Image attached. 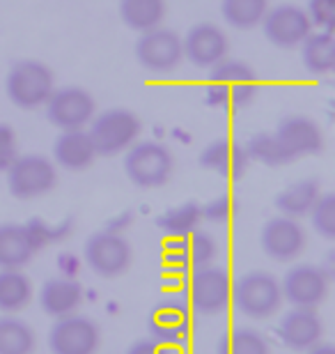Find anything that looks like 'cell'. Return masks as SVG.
<instances>
[{"label": "cell", "instance_id": "ba28073f", "mask_svg": "<svg viewBox=\"0 0 335 354\" xmlns=\"http://www.w3.org/2000/svg\"><path fill=\"white\" fill-rule=\"evenodd\" d=\"M83 256L88 267L97 276L115 279L122 276L133 263V249L129 239L117 230H99L88 237L83 246Z\"/></svg>", "mask_w": 335, "mask_h": 354}, {"label": "cell", "instance_id": "ffe728a7", "mask_svg": "<svg viewBox=\"0 0 335 354\" xmlns=\"http://www.w3.org/2000/svg\"><path fill=\"white\" fill-rule=\"evenodd\" d=\"M97 150L88 129L60 131L53 143V164L65 171H85L97 161Z\"/></svg>", "mask_w": 335, "mask_h": 354}, {"label": "cell", "instance_id": "44dd1931", "mask_svg": "<svg viewBox=\"0 0 335 354\" xmlns=\"http://www.w3.org/2000/svg\"><path fill=\"white\" fill-rule=\"evenodd\" d=\"M248 164H251V157L246 152V145L234 143L230 138L211 140L200 152V166L211 173H218L220 177L244 175Z\"/></svg>", "mask_w": 335, "mask_h": 354}, {"label": "cell", "instance_id": "f1b7e54d", "mask_svg": "<svg viewBox=\"0 0 335 354\" xmlns=\"http://www.w3.org/2000/svg\"><path fill=\"white\" fill-rule=\"evenodd\" d=\"M269 7V0H220V14H223L225 24L237 30L258 28Z\"/></svg>", "mask_w": 335, "mask_h": 354}, {"label": "cell", "instance_id": "8fae6325", "mask_svg": "<svg viewBox=\"0 0 335 354\" xmlns=\"http://www.w3.org/2000/svg\"><path fill=\"white\" fill-rule=\"evenodd\" d=\"M135 60L152 74L175 72L184 60L182 37L170 28H154V30L140 32L135 41Z\"/></svg>", "mask_w": 335, "mask_h": 354}, {"label": "cell", "instance_id": "3957f363", "mask_svg": "<svg viewBox=\"0 0 335 354\" xmlns=\"http://www.w3.org/2000/svg\"><path fill=\"white\" fill-rule=\"evenodd\" d=\"M241 315L251 320H267L283 306L280 281L269 272H248L232 281V301Z\"/></svg>", "mask_w": 335, "mask_h": 354}, {"label": "cell", "instance_id": "7402d4cb", "mask_svg": "<svg viewBox=\"0 0 335 354\" xmlns=\"http://www.w3.org/2000/svg\"><path fill=\"white\" fill-rule=\"evenodd\" d=\"M81 301H83L81 283L74 279H65V276L48 279L39 290V306L51 317H65L76 313Z\"/></svg>", "mask_w": 335, "mask_h": 354}, {"label": "cell", "instance_id": "1f68e13d", "mask_svg": "<svg viewBox=\"0 0 335 354\" xmlns=\"http://www.w3.org/2000/svg\"><path fill=\"white\" fill-rule=\"evenodd\" d=\"M246 152L251 161H260L265 166H285V161L280 147H278L274 133H255V136L246 143Z\"/></svg>", "mask_w": 335, "mask_h": 354}, {"label": "cell", "instance_id": "d6a6232c", "mask_svg": "<svg viewBox=\"0 0 335 354\" xmlns=\"http://www.w3.org/2000/svg\"><path fill=\"white\" fill-rule=\"evenodd\" d=\"M308 216L319 237L335 239V196L333 194L319 196V201L312 205Z\"/></svg>", "mask_w": 335, "mask_h": 354}, {"label": "cell", "instance_id": "30bf717a", "mask_svg": "<svg viewBox=\"0 0 335 354\" xmlns=\"http://www.w3.org/2000/svg\"><path fill=\"white\" fill-rule=\"evenodd\" d=\"M46 118L53 127L60 131L69 129H85L90 120L97 115V102L85 88L78 86H65L55 88L53 95L48 97Z\"/></svg>", "mask_w": 335, "mask_h": 354}, {"label": "cell", "instance_id": "836d02e7", "mask_svg": "<svg viewBox=\"0 0 335 354\" xmlns=\"http://www.w3.org/2000/svg\"><path fill=\"white\" fill-rule=\"evenodd\" d=\"M28 235H30V242L35 249H44V246H48L51 242H55V239H62L69 232L67 225H48L46 221H39V218H32V221L23 223Z\"/></svg>", "mask_w": 335, "mask_h": 354}, {"label": "cell", "instance_id": "f546056e", "mask_svg": "<svg viewBox=\"0 0 335 354\" xmlns=\"http://www.w3.org/2000/svg\"><path fill=\"white\" fill-rule=\"evenodd\" d=\"M202 221L200 205L198 203H182L177 207L166 209L156 218V225L166 232L168 237H184L189 232L198 230V225Z\"/></svg>", "mask_w": 335, "mask_h": 354}, {"label": "cell", "instance_id": "8992f818", "mask_svg": "<svg viewBox=\"0 0 335 354\" xmlns=\"http://www.w3.org/2000/svg\"><path fill=\"white\" fill-rule=\"evenodd\" d=\"M186 299L191 310L200 315H216L232 301V276L227 269L204 265L191 269L186 281Z\"/></svg>", "mask_w": 335, "mask_h": 354}, {"label": "cell", "instance_id": "5b68a950", "mask_svg": "<svg viewBox=\"0 0 335 354\" xmlns=\"http://www.w3.org/2000/svg\"><path fill=\"white\" fill-rule=\"evenodd\" d=\"M90 138L99 157L126 152L142 131L140 118L129 109H108L90 120Z\"/></svg>", "mask_w": 335, "mask_h": 354}, {"label": "cell", "instance_id": "4dcf8cb0", "mask_svg": "<svg viewBox=\"0 0 335 354\" xmlns=\"http://www.w3.org/2000/svg\"><path fill=\"white\" fill-rule=\"evenodd\" d=\"M218 354H271L269 341L251 327H237L220 336Z\"/></svg>", "mask_w": 335, "mask_h": 354}, {"label": "cell", "instance_id": "5bb4252c", "mask_svg": "<svg viewBox=\"0 0 335 354\" xmlns=\"http://www.w3.org/2000/svg\"><path fill=\"white\" fill-rule=\"evenodd\" d=\"M260 26H262L265 37L278 48L301 46V41L315 30L303 7L291 5V3L269 7Z\"/></svg>", "mask_w": 335, "mask_h": 354}, {"label": "cell", "instance_id": "52a82bcc", "mask_svg": "<svg viewBox=\"0 0 335 354\" xmlns=\"http://www.w3.org/2000/svg\"><path fill=\"white\" fill-rule=\"evenodd\" d=\"M5 175L7 189L19 201L46 196L58 184V168L51 159L41 157V154H19Z\"/></svg>", "mask_w": 335, "mask_h": 354}, {"label": "cell", "instance_id": "9a60e30c", "mask_svg": "<svg viewBox=\"0 0 335 354\" xmlns=\"http://www.w3.org/2000/svg\"><path fill=\"white\" fill-rule=\"evenodd\" d=\"M308 235L298 218L278 214L269 218L260 232V246L276 263H291L305 251Z\"/></svg>", "mask_w": 335, "mask_h": 354}, {"label": "cell", "instance_id": "2e32d148", "mask_svg": "<svg viewBox=\"0 0 335 354\" xmlns=\"http://www.w3.org/2000/svg\"><path fill=\"white\" fill-rule=\"evenodd\" d=\"M149 338L166 348L182 345L193 329V313L182 299H163L154 306L147 320Z\"/></svg>", "mask_w": 335, "mask_h": 354}, {"label": "cell", "instance_id": "484cf974", "mask_svg": "<svg viewBox=\"0 0 335 354\" xmlns=\"http://www.w3.org/2000/svg\"><path fill=\"white\" fill-rule=\"evenodd\" d=\"M301 58L310 74L324 76L333 72L335 65V39L333 32L312 30L308 37L301 41Z\"/></svg>", "mask_w": 335, "mask_h": 354}, {"label": "cell", "instance_id": "8d00e7d4", "mask_svg": "<svg viewBox=\"0 0 335 354\" xmlns=\"http://www.w3.org/2000/svg\"><path fill=\"white\" fill-rule=\"evenodd\" d=\"M17 157H19L17 131H14L10 124L0 122V173H5Z\"/></svg>", "mask_w": 335, "mask_h": 354}, {"label": "cell", "instance_id": "7c38bea8", "mask_svg": "<svg viewBox=\"0 0 335 354\" xmlns=\"http://www.w3.org/2000/svg\"><path fill=\"white\" fill-rule=\"evenodd\" d=\"M48 348L53 354H97L102 348V331L95 320L78 313L55 317L48 331Z\"/></svg>", "mask_w": 335, "mask_h": 354}, {"label": "cell", "instance_id": "6da1fadb", "mask_svg": "<svg viewBox=\"0 0 335 354\" xmlns=\"http://www.w3.org/2000/svg\"><path fill=\"white\" fill-rule=\"evenodd\" d=\"M55 90L51 67L41 60L26 58L14 62L5 76V92L14 106L23 111L41 109Z\"/></svg>", "mask_w": 335, "mask_h": 354}, {"label": "cell", "instance_id": "d6986e66", "mask_svg": "<svg viewBox=\"0 0 335 354\" xmlns=\"http://www.w3.org/2000/svg\"><path fill=\"white\" fill-rule=\"evenodd\" d=\"M218 253V244L209 232L193 230L184 237H170V242L166 246V258L173 267L180 269H195L211 265L213 258Z\"/></svg>", "mask_w": 335, "mask_h": 354}, {"label": "cell", "instance_id": "603a6c76", "mask_svg": "<svg viewBox=\"0 0 335 354\" xmlns=\"http://www.w3.org/2000/svg\"><path fill=\"white\" fill-rule=\"evenodd\" d=\"M322 184L315 177H305V180H298L289 187H285L280 194L276 196V209L280 212L283 216L289 218H298L301 221L303 216H308V212L312 209V205L319 201L322 196Z\"/></svg>", "mask_w": 335, "mask_h": 354}, {"label": "cell", "instance_id": "74e56055", "mask_svg": "<svg viewBox=\"0 0 335 354\" xmlns=\"http://www.w3.org/2000/svg\"><path fill=\"white\" fill-rule=\"evenodd\" d=\"M126 354H170L166 345L152 341V338H142V341H135Z\"/></svg>", "mask_w": 335, "mask_h": 354}, {"label": "cell", "instance_id": "7a4b0ae2", "mask_svg": "<svg viewBox=\"0 0 335 354\" xmlns=\"http://www.w3.org/2000/svg\"><path fill=\"white\" fill-rule=\"evenodd\" d=\"M211 86L207 90L209 106H248L258 95V74L248 62L223 58L209 67Z\"/></svg>", "mask_w": 335, "mask_h": 354}, {"label": "cell", "instance_id": "4fadbf2b", "mask_svg": "<svg viewBox=\"0 0 335 354\" xmlns=\"http://www.w3.org/2000/svg\"><path fill=\"white\" fill-rule=\"evenodd\" d=\"M274 138L280 147L283 157L291 164L298 157L319 154L324 150V131L315 120L308 115H287L283 118L274 131Z\"/></svg>", "mask_w": 335, "mask_h": 354}, {"label": "cell", "instance_id": "e575fe53", "mask_svg": "<svg viewBox=\"0 0 335 354\" xmlns=\"http://www.w3.org/2000/svg\"><path fill=\"white\" fill-rule=\"evenodd\" d=\"M305 14H308L312 28H317V30L333 32V24H335V0H308Z\"/></svg>", "mask_w": 335, "mask_h": 354}, {"label": "cell", "instance_id": "83f0119b", "mask_svg": "<svg viewBox=\"0 0 335 354\" xmlns=\"http://www.w3.org/2000/svg\"><path fill=\"white\" fill-rule=\"evenodd\" d=\"M37 348V334L17 315H0V354H32Z\"/></svg>", "mask_w": 335, "mask_h": 354}, {"label": "cell", "instance_id": "ac0fdd59", "mask_svg": "<svg viewBox=\"0 0 335 354\" xmlns=\"http://www.w3.org/2000/svg\"><path fill=\"white\" fill-rule=\"evenodd\" d=\"M278 336L280 341L294 352H305L312 345L322 343L324 338V320L317 308L291 306L289 313L283 315L278 322Z\"/></svg>", "mask_w": 335, "mask_h": 354}, {"label": "cell", "instance_id": "4316f807", "mask_svg": "<svg viewBox=\"0 0 335 354\" xmlns=\"http://www.w3.org/2000/svg\"><path fill=\"white\" fill-rule=\"evenodd\" d=\"M32 299V281L23 269H0V313H19Z\"/></svg>", "mask_w": 335, "mask_h": 354}, {"label": "cell", "instance_id": "277c9868", "mask_svg": "<svg viewBox=\"0 0 335 354\" xmlns=\"http://www.w3.org/2000/svg\"><path fill=\"white\" fill-rule=\"evenodd\" d=\"M124 173L140 189L163 187L175 173V157L159 140H135L124 154Z\"/></svg>", "mask_w": 335, "mask_h": 354}, {"label": "cell", "instance_id": "cb8c5ba5", "mask_svg": "<svg viewBox=\"0 0 335 354\" xmlns=\"http://www.w3.org/2000/svg\"><path fill=\"white\" fill-rule=\"evenodd\" d=\"M35 253L23 223H0V269H23Z\"/></svg>", "mask_w": 335, "mask_h": 354}, {"label": "cell", "instance_id": "e0dca14e", "mask_svg": "<svg viewBox=\"0 0 335 354\" xmlns=\"http://www.w3.org/2000/svg\"><path fill=\"white\" fill-rule=\"evenodd\" d=\"M182 51L193 67L209 69L216 62L227 58L230 51V39H227L225 30L211 21H202L189 28V32L182 37Z\"/></svg>", "mask_w": 335, "mask_h": 354}, {"label": "cell", "instance_id": "d590c367", "mask_svg": "<svg viewBox=\"0 0 335 354\" xmlns=\"http://www.w3.org/2000/svg\"><path fill=\"white\" fill-rule=\"evenodd\" d=\"M200 214L204 221L209 223H227L234 214V201L232 196H218L213 198V201H209L207 205H200Z\"/></svg>", "mask_w": 335, "mask_h": 354}, {"label": "cell", "instance_id": "f35d334b", "mask_svg": "<svg viewBox=\"0 0 335 354\" xmlns=\"http://www.w3.org/2000/svg\"><path fill=\"white\" fill-rule=\"evenodd\" d=\"M305 354H335V348L331 343H317L310 350H305Z\"/></svg>", "mask_w": 335, "mask_h": 354}, {"label": "cell", "instance_id": "9c48e42d", "mask_svg": "<svg viewBox=\"0 0 335 354\" xmlns=\"http://www.w3.org/2000/svg\"><path fill=\"white\" fill-rule=\"evenodd\" d=\"M283 301L301 308H319L329 297L331 276L319 265H294L287 269V274L280 281Z\"/></svg>", "mask_w": 335, "mask_h": 354}, {"label": "cell", "instance_id": "d4e9b609", "mask_svg": "<svg viewBox=\"0 0 335 354\" xmlns=\"http://www.w3.org/2000/svg\"><path fill=\"white\" fill-rule=\"evenodd\" d=\"M168 14L166 0H119V17L135 32L154 30Z\"/></svg>", "mask_w": 335, "mask_h": 354}]
</instances>
